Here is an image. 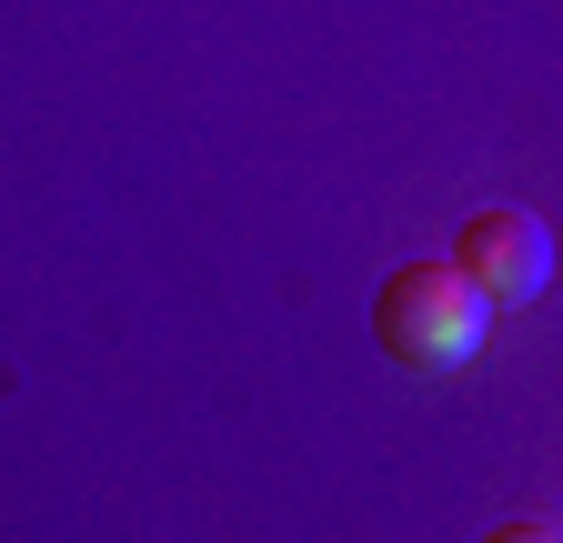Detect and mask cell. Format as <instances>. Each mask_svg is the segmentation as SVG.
<instances>
[{
  "label": "cell",
  "instance_id": "cell-2",
  "mask_svg": "<svg viewBox=\"0 0 563 543\" xmlns=\"http://www.w3.org/2000/svg\"><path fill=\"white\" fill-rule=\"evenodd\" d=\"M453 262L473 272V292L493 312H514V302H533L553 282V232H543V212H523V201H483V212H463V232H453Z\"/></svg>",
  "mask_w": 563,
  "mask_h": 543
},
{
  "label": "cell",
  "instance_id": "cell-1",
  "mask_svg": "<svg viewBox=\"0 0 563 543\" xmlns=\"http://www.w3.org/2000/svg\"><path fill=\"white\" fill-rule=\"evenodd\" d=\"M483 322L493 302L473 292V272L463 262H402L383 272V292H373V343L412 373H453L483 353Z\"/></svg>",
  "mask_w": 563,
  "mask_h": 543
}]
</instances>
